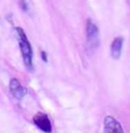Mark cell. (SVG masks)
<instances>
[{
    "mask_svg": "<svg viewBox=\"0 0 130 133\" xmlns=\"http://www.w3.org/2000/svg\"><path fill=\"white\" fill-rule=\"evenodd\" d=\"M15 32H16L17 41H18L24 65L29 71H33V50L31 43H30L29 39L22 28H15Z\"/></svg>",
    "mask_w": 130,
    "mask_h": 133,
    "instance_id": "1",
    "label": "cell"
},
{
    "mask_svg": "<svg viewBox=\"0 0 130 133\" xmlns=\"http://www.w3.org/2000/svg\"><path fill=\"white\" fill-rule=\"evenodd\" d=\"M86 38H87V47L90 52H94L98 49L101 43V35H99V29L91 19L87 21L86 25Z\"/></svg>",
    "mask_w": 130,
    "mask_h": 133,
    "instance_id": "2",
    "label": "cell"
},
{
    "mask_svg": "<svg viewBox=\"0 0 130 133\" xmlns=\"http://www.w3.org/2000/svg\"><path fill=\"white\" fill-rule=\"evenodd\" d=\"M33 124H34L35 126L41 130L42 132H46V133H50L53 131V126H51V122L49 119V117H48L47 114L45 113H37L33 116Z\"/></svg>",
    "mask_w": 130,
    "mask_h": 133,
    "instance_id": "3",
    "label": "cell"
},
{
    "mask_svg": "<svg viewBox=\"0 0 130 133\" xmlns=\"http://www.w3.org/2000/svg\"><path fill=\"white\" fill-rule=\"evenodd\" d=\"M9 91L13 95L14 98H16L17 100H21L28 93V90H26L25 87H23L21 82L17 78H11L9 82Z\"/></svg>",
    "mask_w": 130,
    "mask_h": 133,
    "instance_id": "4",
    "label": "cell"
},
{
    "mask_svg": "<svg viewBox=\"0 0 130 133\" xmlns=\"http://www.w3.org/2000/svg\"><path fill=\"white\" fill-rule=\"evenodd\" d=\"M104 132L106 133H123V128L120 122L113 116H106L104 118Z\"/></svg>",
    "mask_w": 130,
    "mask_h": 133,
    "instance_id": "5",
    "label": "cell"
},
{
    "mask_svg": "<svg viewBox=\"0 0 130 133\" xmlns=\"http://www.w3.org/2000/svg\"><path fill=\"white\" fill-rule=\"evenodd\" d=\"M122 47H123V38L116 37L111 43V56L114 59H120L122 55Z\"/></svg>",
    "mask_w": 130,
    "mask_h": 133,
    "instance_id": "6",
    "label": "cell"
},
{
    "mask_svg": "<svg viewBox=\"0 0 130 133\" xmlns=\"http://www.w3.org/2000/svg\"><path fill=\"white\" fill-rule=\"evenodd\" d=\"M41 56H42V59L47 63V55H46V52H45V51H41Z\"/></svg>",
    "mask_w": 130,
    "mask_h": 133,
    "instance_id": "7",
    "label": "cell"
}]
</instances>
